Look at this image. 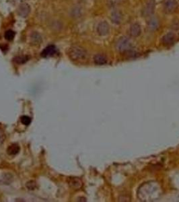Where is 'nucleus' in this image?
I'll list each match as a JSON object with an SVG mask.
<instances>
[{"mask_svg":"<svg viewBox=\"0 0 179 202\" xmlns=\"http://www.w3.org/2000/svg\"><path fill=\"white\" fill-rule=\"evenodd\" d=\"M68 56L72 61L81 62L87 59L88 53L83 47L74 45L69 49Z\"/></svg>","mask_w":179,"mask_h":202,"instance_id":"2","label":"nucleus"},{"mask_svg":"<svg viewBox=\"0 0 179 202\" xmlns=\"http://www.w3.org/2000/svg\"><path fill=\"white\" fill-rule=\"evenodd\" d=\"M67 181L69 186L74 190H80L83 186L82 180L78 177H69Z\"/></svg>","mask_w":179,"mask_h":202,"instance_id":"5","label":"nucleus"},{"mask_svg":"<svg viewBox=\"0 0 179 202\" xmlns=\"http://www.w3.org/2000/svg\"><path fill=\"white\" fill-rule=\"evenodd\" d=\"M56 51V47L54 45H49L41 52V56L43 57H49L53 56L54 54H55Z\"/></svg>","mask_w":179,"mask_h":202,"instance_id":"10","label":"nucleus"},{"mask_svg":"<svg viewBox=\"0 0 179 202\" xmlns=\"http://www.w3.org/2000/svg\"><path fill=\"white\" fill-rule=\"evenodd\" d=\"M109 24L106 21L100 22L97 26V33L100 36H106L109 33Z\"/></svg>","mask_w":179,"mask_h":202,"instance_id":"7","label":"nucleus"},{"mask_svg":"<svg viewBox=\"0 0 179 202\" xmlns=\"http://www.w3.org/2000/svg\"><path fill=\"white\" fill-rule=\"evenodd\" d=\"M107 57L104 55L102 54H97L94 57V61L95 64H96L98 65H103L106 64Z\"/></svg>","mask_w":179,"mask_h":202,"instance_id":"12","label":"nucleus"},{"mask_svg":"<svg viewBox=\"0 0 179 202\" xmlns=\"http://www.w3.org/2000/svg\"><path fill=\"white\" fill-rule=\"evenodd\" d=\"M148 28L151 31H156L160 26V22L156 18H151L148 21Z\"/></svg>","mask_w":179,"mask_h":202,"instance_id":"15","label":"nucleus"},{"mask_svg":"<svg viewBox=\"0 0 179 202\" xmlns=\"http://www.w3.org/2000/svg\"><path fill=\"white\" fill-rule=\"evenodd\" d=\"M116 48L119 52L127 53L131 51L132 43L128 38L125 37H120L116 43Z\"/></svg>","mask_w":179,"mask_h":202,"instance_id":"3","label":"nucleus"},{"mask_svg":"<svg viewBox=\"0 0 179 202\" xmlns=\"http://www.w3.org/2000/svg\"><path fill=\"white\" fill-rule=\"evenodd\" d=\"M122 20V14L120 11H114L111 14V20L114 24H119Z\"/></svg>","mask_w":179,"mask_h":202,"instance_id":"13","label":"nucleus"},{"mask_svg":"<svg viewBox=\"0 0 179 202\" xmlns=\"http://www.w3.org/2000/svg\"><path fill=\"white\" fill-rule=\"evenodd\" d=\"M162 189L158 183L148 181L144 183L137 191V197L142 201H153L159 199Z\"/></svg>","mask_w":179,"mask_h":202,"instance_id":"1","label":"nucleus"},{"mask_svg":"<svg viewBox=\"0 0 179 202\" xmlns=\"http://www.w3.org/2000/svg\"><path fill=\"white\" fill-rule=\"evenodd\" d=\"M31 41L33 42V44H40L41 41H42V37H41V36L39 35V33H37V32H34L31 35Z\"/></svg>","mask_w":179,"mask_h":202,"instance_id":"16","label":"nucleus"},{"mask_svg":"<svg viewBox=\"0 0 179 202\" xmlns=\"http://www.w3.org/2000/svg\"><path fill=\"white\" fill-rule=\"evenodd\" d=\"M178 4L176 0H165L164 9L167 14H172L178 9Z\"/></svg>","mask_w":179,"mask_h":202,"instance_id":"4","label":"nucleus"},{"mask_svg":"<svg viewBox=\"0 0 179 202\" xmlns=\"http://www.w3.org/2000/svg\"><path fill=\"white\" fill-rule=\"evenodd\" d=\"M155 9V1L149 0L143 9V14L144 16H149L154 14Z\"/></svg>","mask_w":179,"mask_h":202,"instance_id":"6","label":"nucleus"},{"mask_svg":"<svg viewBox=\"0 0 179 202\" xmlns=\"http://www.w3.org/2000/svg\"><path fill=\"white\" fill-rule=\"evenodd\" d=\"M15 33L12 30H8L5 33L4 37L5 38V39L7 41H12L14 39V38L15 37Z\"/></svg>","mask_w":179,"mask_h":202,"instance_id":"18","label":"nucleus"},{"mask_svg":"<svg viewBox=\"0 0 179 202\" xmlns=\"http://www.w3.org/2000/svg\"><path fill=\"white\" fill-rule=\"evenodd\" d=\"M28 59L29 57L28 56H18L14 58V61L18 64H23L28 61Z\"/></svg>","mask_w":179,"mask_h":202,"instance_id":"17","label":"nucleus"},{"mask_svg":"<svg viewBox=\"0 0 179 202\" xmlns=\"http://www.w3.org/2000/svg\"><path fill=\"white\" fill-rule=\"evenodd\" d=\"M20 121H21V123L24 125L28 126L31 123L32 119H31V118L29 117L28 116H26V115H23V116H22L21 118H20Z\"/></svg>","mask_w":179,"mask_h":202,"instance_id":"19","label":"nucleus"},{"mask_svg":"<svg viewBox=\"0 0 179 202\" xmlns=\"http://www.w3.org/2000/svg\"><path fill=\"white\" fill-rule=\"evenodd\" d=\"M20 146L17 143H12L8 146L7 149V153L9 156H15L20 152Z\"/></svg>","mask_w":179,"mask_h":202,"instance_id":"14","label":"nucleus"},{"mask_svg":"<svg viewBox=\"0 0 179 202\" xmlns=\"http://www.w3.org/2000/svg\"><path fill=\"white\" fill-rule=\"evenodd\" d=\"M5 139V134L3 129L0 127V146L3 143Z\"/></svg>","mask_w":179,"mask_h":202,"instance_id":"21","label":"nucleus"},{"mask_svg":"<svg viewBox=\"0 0 179 202\" xmlns=\"http://www.w3.org/2000/svg\"><path fill=\"white\" fill-rule=\"evenodd\" d=\"M30 12H31V7H30L29 5L27 4V3H22V4L20 5V6H19L18 8V13L19 16L24 17V18L28 16Z\"/></svg>","mask_w":179,"mask_h":202,"instance_id":"9","label":"nucleus"},{"mask_svg":"<svg viewBox=\"0 0 179 202\" xmlns=\"http://www.w3.org/2000/svg\"><path fill=\"white\" fill-rule=\"evenodd\" d=\"M176 40V37L173 33H168L162 39V43L166 47H170L172 45Z\"/></svg>","mask_w":179,"mask_h":202,"instance_id":"8","label":"nucleus"},{"mask_svg":"<svg viewBox=\"0 0 179 202\" xmlns=\"http://www.w3.org/2000/svg\"><path fill=\"white\" fill-rule=\"evenodd\" d=\"M141 26L137 23L133 24L129 28V34L131 37H137L141 35Z\"/></svg>","mask_w":179,"mask_h":202,"instance_id":"11","label":"nucleus"},{"mask_svg":"<svg viewBox=\"0 0 179 202\" xmlns=\"http://www.w3.org/2000/svg\"><path fill=\"white\" fill-rule=\"evenodd\" d=\"M26 187L28 188V190H34L35 189L36 187H37V185H36V183L35 181H30L26 183Z\"/></svg>","mask_w":179,"mask_h":202,"instance_id":"20","label":"nucleus"}]
</instances>
